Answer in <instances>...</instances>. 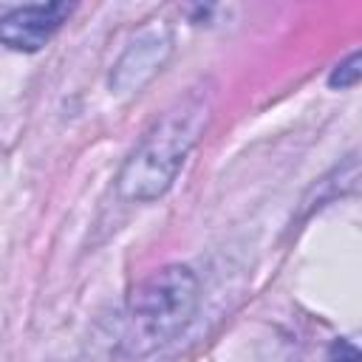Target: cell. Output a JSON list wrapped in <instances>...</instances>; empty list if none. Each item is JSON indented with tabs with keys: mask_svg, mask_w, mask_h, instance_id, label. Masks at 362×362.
Masks as SVG:
<instances>
[{
	"mask_svg": "<svg viewBox=\"0 0 362 362\" xmlns=\"http://www.w3.org/2000/svg\"><path fill=\"white\" fill-rule=\"evenodd\" d=\"M206 110V93H189L184 102L167 110L122 167L119 192L130 201L158 198L175 181L189 147L204 130Z\"/></svg>",
	"mask_w": 362,
	"mask_h": 362,
	"instance_id": "1",
	"label": "cell"
},
{
	"mask_svg": "<svg viewBox=\"0 0 362 362\" xmlns=\"http://www.w3.org/2000/svg\"><path fill=\"white\" fill-rule=\"evenodd\" d=\"M198 305V280L187 266H167L156 272L130 300L119 354L141 359L175 339L192 320Z\"/></svg>",
	"mask_w": 362,
	"mask_h": 362,
	"instance_id": "2",
	"label": "cell"
},
{
	"mask_svg": "<svg viewBox=\"0 0 362 362\" xmlns=\"http://www.w3.org/2000/svg\"><path fill=\"white\" fill-rule=\"evenodd\" d=\"M71 14L68 3L23 6L0 17V42L14 51H40Z\"/></svg>",
	"mask_w": 362,
	"mask_h": 362,
	"instance_id": "3",
	"label": "cell"
},
{
	"mask_svg": "<svg viewBox=\"0 0 362 362\" xmlns=\"http://www.w3.org/2000/svg\"><path fill=\"white\" fill-rule=\"evenodd\" d=\"M331 88H354L359 82V54H351L342 65H337V71L331 74Z\"/></svg>",
	"mask_w": 362,
	"mask_h": 362,
	"instance_id": "4",
	"label": "cell"
},
{
	"mask_svg": "<svg viewBox=\"0 0 362 362\" xmlns=\"http://www.w3.org/2000/svg\"><path fill=\"white\" fill-rule=\"evenodd\" d=\"M331 362H359V354L351 342H337L331 348Z\"/></svg>",
	"mask_w": 362,
	"mask_h": 362,
	"instance_id": "5",
	"label": "cell"
}]
</instances>
